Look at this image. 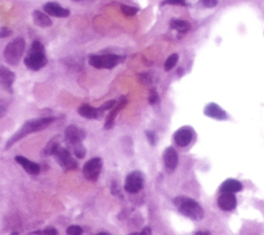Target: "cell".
I'll list each match as a JSON object with an SVG mask.
<instances>
[{
    "label": "cell",
    "instance_id": "obj_1",
    "mask_svg": "<svg viewBox=\"0 0 264 235\" xmlns=\"http://www.w3.org/2000/svg\"><path fill=\"white\" fill-rule=\"evenodd\" d=\"M56 119L54 116H46V118H38V119L25 122L23 126L19 129V131H16L14 136L6 142V150L10 148L16 142H20L22 138L29 136V134L40 132V131L46 129Z\"/></svg>",
    "mask_w": 264,
    "mask_h": 235
},
{
    "label": "cell",
    "instance_id": "obj_2",
    "mask_svg": "<svg viewBox=\"0 0 264 235\" xmlns=\"http://www.w3.org/2000/svg\"><path fill=\"white\" fill-rule=\"evenodd\" d=\"M24 63L27 68L33 72H38L46 65L48 59L46 50L40 40H34L31 44L28 55L25 57Z\"/></svg>",
    "mask_w": 264,
    "mask_h": 235
},
{
    "label": "cell",
    "instance_id": "obj_3",
    "mask_svg": "<svg viewBox=\"0 0 264 235\" xmlns=\"http://www.w3.org/2000/svg\"><path fill=\"white\" fill-rule=\"evenodd\" d=\"M174 204L182 214H184L187 218H190L191 220L200 221L204 216V208L200 206V204H198L197 201H195L192 198L185 196H178L174 198Z\"/></svg>",
    "mask_w": 264,
    "mask_h": 235
},
{
    "label": "cell",
    "instance_id": "obj_4",
    "mask_svg": "<svg viewBox=\"0 0 264 235\" xmlns=\"http://www.w3.org/2000/svg\"><path fill=\"white\" fill-rule=\"evenodd\" d=\"M25 46L26 44L22 38H14L10 42H8V44L4 48V53L6 63L12 66L18 64L21 58L23 57V54L25 52Z\"/></svg>",
    "mask_w": 264,
    "mask_h": 235
},
{
    "label": "cell",
    "instance_id": "obj_5",
    "mask_svg": "<svg viewBox=\"0 0 264 235\" xmlns=\"http://www.w3.org/2000/svg\"><path fill=\"white\" fill-rule=\"evenodd\" d=\"M122 60L123 57L114 54L89 56V64L97 70H112L114 66H117Z\"/></svg>",
    "mask_w": 264,
    "mask_h": 235
},
{
    "label": "cell",
    "instance_id": "obj_6",
    "mask_svg": "<svg viewBox=\"0 0 264 235\" xmlns=\"http://www.w3.org/2000/svg\"><path fill=\"white\" fill-rule=\"evenodd\" d=\"M52 156H54L57 163L62 167L64 170H74L78 168V164L72 157L70 150L68 148H63L59 144L54 150Z\"/></svg>",
    "mask_w": 264,
    "mask_h": 235
},
{
    "label": "cell",
    "instance_id": "obj_7",
    "mask_svg": "<svg viewBox=\"0 0 264 235\" xmlns=\"http://www.w3.org/2000/svg\"><path fill=\"white\" fill-rule=\"evenodd\" d=\"M86 136H87L86 131L76 125L68 126L64 131V140L68 148L76 144H82V140L86 138Z\"/></svg>",
    "mask_w": 264,
    "mask_h": 235
},
{
    "label": "cell",
    "instance_id": "obj_8",
    "mask_svg": "<svg viewBox=\"0 0 264 235\" xmlns=\"http://www.w3.org/2000/svg\"><path fill=\"white\" fill-rule=\"evenodd\" d=\"M102 170V158L96 157L87 161L82 167V174L84 178L90 182H95L100 176Z\"/></svg>",
    "mask_w": 264,
    "mask_h": 235
},
{
    "label": "cell",
    "instance_id": "obj_9",
    "mask_svg": "<svg viewBox=\"0 0 264 235\" xmlns=\"http://www.w3.org/2000/svg\"><path fill=\"white\" fill-rule=\"evenodd\" d=\"M144 186V178L142 174L138 172H134L127 176L124 188L125 191L131 194L140 192Z\"/></svg>",
    "mask_w": 264,
    "mask_h": 235
},
{
    "label": "cell",
    "instance_id": "obj_10",
    "mask_svg": "<svg viewBox=\"0 0 264 235\" xmlns=\"http://www.w3.org/2000/svg\"><path fill=\"white\" fill-rule=\"evenodd\" d=\"M193 138H194V130L189 126L180 128L178 131H176L174 136V142L180 148H185L189 146L192 142Z\"/></svg>",
    "mask_w": 264,
    "mask_h": 235
},
{
    "label": "cell",
    "instance_id": "obj_11",
    "mask_svg": "<svg viewBox=\"0 0 264 235\" xmlns=\"http://www.w3.org/2000/svg\"><path fill=\"white\" fill-rule=\"evenodd\" d=\"M16 80V74L4 65L0 64V87L6 91L12 93V85Z\"/></svg>",
    "mask_w": 264,
    "mask_h": 235
},
{
    "label": "cell",
    "instance_id": "obj_12",
    "mask_svg": "<svg viewBox=\"0 0 264 235\" xmlns=\"http://www.w3.org/2000/svg\"><path fill=\"white\" fill-rule=\"evenodd\" d=\"M44 10L48 16H55V18H68L70 14V10L61 6L57 2H48L44 6Z\"/></svg>",
    "mask_w": 264,
    "mask_h": 235
},
{
    "label": "cell",
    "instance_id": "obj_13",
    "mask_svg": "<svg viewBox=\"0 0 264 235\" xmlns=\"http://www.w3.org/2000/svg\"><path fill=\"white\" fill-rule=\"evenodd\" d=\"M163 161H164L165 168L168 170V172H172L176 168V166L178 164V157L176 150L172 146L164 150Z\"/></svg>",
    "mask_w": 264,
    "mask_h": 235
},
{
    "label": "cell",
    "instance_id": "obj_14",
    "mask_svg": "<svg viewBox=\"0 0 264 235\" xmlns=\"http://www.w3.org/2000/svg\"><path fill=\"white\" fill-rule=\"evenodd\" d=\"M238 200L234 194L221 193L218 198V206L224 212H231L236 208Z\"/></svg>",
    "mask_w": 264,
    "mask_h": 235
},
{
    "label": "cell",
    "instance_id": "obj_15",
    "mask_svg": "<svg viewBox=\"0 0 264 235\" xmlns=\"http://www.w3.org/2000/svg\"><path fill=\"white\" fill-rule=\"evenodd\" d=\"M14 160L16 163H19L23 167L24 170L27 174H29L31 176H38L40 174L42 168H40V164L33 162V161H30L29 159H27L23 156H16Z\"/></svg>",
    "mask_w": 264,
    "mask_h": 235
},
{
    "label": "cell",
    "instance_id": "obj_16",
    "mask_svg": "<svg viewBox=\"0 0 264 235\" xmlns=\"http://www.w3.org/2000/svg\"><path fill=\"white\" fill-rule=\"evenodd\" d=\"M204 114L219 121H224L228 118L227 112L216 104H208L204 108Z\"/></svg>",
    "mask_w": 264,
    "mask_h": 235
},
{
    "label": "cell",
    "instance_id": "obj_17",
    "mask_svg": "<svg viewBox=\"0 0 264 235\" xmlns=\"http://www.w3.org/2000/svg\"><path fill=\"white\" fill-rule=\"evenodd\" d=\"M127 104V100L125 97H122L120 99V102L116 104L112 108V112L108 114V116H106V124H104V128L106 130L108 129H112L114 124V120H116V116H117V114H119V112L126 106Z\"/></svg>",
    "mask_w": 264,
    "mask_h": 235
},
{
    "label": "cell",
    "instance_id": "obj_18",
    "mask_svg": "<svg viewBox=\"0 0 264 235\" xmlns=\"http://www.w3.org/2000/svg\"><path fill=\"white\" fill-rule=\"evenodd\" d=\"M78 112L82 118H86V119H89V120L98 119V118H100V116L102 114L100 110H99V108H93V106H91L90 104H82L78 108Z\"/></svg>",
    "mask_w": 264,
    "mask_h": 235
},
{
    "label": "cell",
    "instance_id": "obj_19",
    "mask_svg": "<svg viewBox=\"0 0 264 235\" xmlns=\"http://www.w3.org/2000/svg\"><path fill=\"white\" fill-rule=\"evenodd\" d=\"M242 190V184L240 182L236 180H227L221 184V187H220L221 193L234 194Z\"/></svg>",
    "mask_w": 264,
    "mask_h": 235
},
{
    "label": "cell",
    "instance_id": "obj_20",
    "mask_svg": "<svg viewBox=\"0 0 264 235\" xmlns=\"http://www.w3.org/2000/svg\"><path fill=\"white\" fill-rule=\"evenodd\" d=\"M32 16H33V21H34L36 26H40L42 28L52 26V20L50 19V16L42 12L40 10L33 12Z\"/></svg>",
    "mask_w": 264,
    "mask_h": 235
},
{
    "label": "cell",
    "instance_id": "obj_21",
    "mask_svg": "<svg viewBox=\"0 0 264 235\" xmlns=\"http://www.w3.org/2000/svg\"><path fill=\"white\" fill-rule=\"evenodd\" d=\"M60 144V136H54L51 140H50L46 146H44V148L42 150V156H52L54 150Z\"/></svg>",
    "mask_w": 264,
    "mask_h": 235
},
{
    "label": "cell",
    "instance_id": "obj_22",
    "mask_svg": "<svg viewBox=\"0 0 264 235\" xmlns=\"http://www.w3.org/2000/svg\"><path fill=\"white\" fill-rule=\"evenodd\" d=\"M170 27L174 30H176L178 32H180V33H186L190 30V24L186 21H183V20H172L170 22Z\"/></svg>",
    "mask_w": 264,
    "mask_h": 235
},
{
    "label": "cell",
    "instance_id": "obj_23",
    "mask_svg": "<svg viewBox=\"0 0 264 235\" xmlns=\"http://www.w3.org/2000/svg\"><path fill=\"white\" fill-rule=\"evenodd\" d=\"M178 60V54H172V55H170V56L168 58V60L165 61L164 70H166V72L172 70L174 68V67L176 66Z\"/></svg>",
    "mask_w": 264,
    "mask_h": 235
},
{
    "label": "cell",
    "instance_id": "obj_24",
    "mask_svg": "<svg viewBox=\"0 0 264 235\" xmlns=\"http://www.w3.org/2000/svg\"><path fill=\"white\" fill-rule=\"evenodd\" d=\"M31 234H34V235H59L57 229L54 227H48L44 230H38V231L32 232Z\"/></svg>",
    "mask_w": 264,
    "mask_h": 235
},
{
    "label": "cell",
    "instance_id": "obj_25",
    "mask_svg": "<svg viewBox=\"0 0 264 235\" xmlns=\"http://www.w3.org/2000/svg\"><path fill=\"white\" fill-rule=\"evenodd\" d=\"M84 230L78 225H72L66 229V234L68 235H82Z\"/></svg>",
    "mask_w": 264,
    "mask_h": 235
},
{
    "label": "cell",
    "instance_id": "obj_26",
    "mask_svg": "<svg viewBox=\"0 0 264 235\" xmlns=\"http://www.w3.org/2000/svg\"><path fill=\"white\" fill-rule=\"evenodd\" d=\"M121 10H122V12L127 16H134L138 10L136 8H134V6H125V4H122L121 6Z\"/></svg>",
    "mask_w": 264,
    "mask_h": 235
},
{
    "label": "cell",
    "instance_id": "obj_27",
    "mask_svg": "<svg viewBox=\"0 0 264 235\" xmlns=\"http://www.w3.org/2000/svg\"><path fill=\"white\" fill-rule=\"evenodd\" d=\"M146 136L148 142H150L151 146H155L156 144V142H157V136H156V133L154 131H151V130L146 131Z\"/></svg>",
    "mask_w": 264,
    "mask_h": 235
},
{
    "label": "cell",
    "instance_id": "obj_28",
    "mask_svg": "<svg viewBox=\"0 0 264 235\" xmlns=\"http://www.w3.org/2000/svg\"><path fill=\"white\" fill-rule=\"evenodd\" d=\"M12 36V30L8 27H0V38H6Z\"/></svg>",
    "mask_w": 264,
    "mask_h": 235
},
{
    "label": "cell",
    "instance_id": "obj_29",
    "mask_svg": "<svg viewBox=\"0 0 264 235\" xmlns=\"http://www.w3.org/2000/svg\"><path fill=\"white\" fill-rule=\"evenodd\" d=\"M158 102H159L158 93L156 92L155 89H152L151 92H150V96H148V102H150V104L154 106V104H156Z\"/></svg>",
    "mask_w": 264,
    "mask_h": 235
},
{
    "label": "cell",
    "instance_id": "obj_30",
    "mask_svg": "<svg viewBox=\"0 0 264 235\" xmlns=\"http://www.w3.org/2000/svg\"><path fill=\"white\" fill-rule=\"evenodd\" d=\"M116 104H117V102H116V100H110V102L104 104L100 108H99V110H100L102 112H106V110H112Z\"/></svg>",
    "mask_w": 264,
    "mask_h": 235
},
{
    "label": "cell",
    "instance_id": "obj_31",
    "mask_svg": "<svg viewBox=\"0 0 264 235\" xmlns=\"http://www.w3.org/2000/svg\"><path fill=\"white\" fill-rule=\"evenodd\" d=\"M200 4L206 8H214L218 4V0H200Z\"/></svg>",
    "mask_w": 264,
    "mask_h": 235
},
{
    "label": "cell",
    "instance_id": "obj_32",
    "mask_svg": "<svg viewBox=\"0 0 264 235\" xmlns=\"http://www.w3.org/2000/svg\"><path fill=\"white\" fill-rule=\"evenodd\" d=\"M162 4H176V6H187L185 0H165Z\"/></svg>",
    "mask_w": 264,
    "mask_h": 235
},
{
    "label": "cell",
    "instance_id": "obj_33",
    "mask_svg": "<svg viewBox=\"0 0 264 235\" xmlns=\"http://www.w3.org/2000/svg\"><path fill=\"white\" fill-rule=\"evenodd\" d=\"M129 235H152V230L150 227H144L140 232H134Z\"/></svg>",
    "mask_w": 264,
    "mask_h": 235
},
{
    "label": "cell",
    "instance_id": "obj_34",
    "mask_svg": "<svg viewBox=\"0 0 264 235\" xmlns=\"http://www.w3.org/2000/svg\"><path fill=\"white\" fill-rule=\"evenodd\" d=\"M140 82H144V84H150L151 82V76H148V74H140Z\"/></svg>",
    "mask_w": 264,
    "mask_h": 235
},
{
    "label": "cell",
    "instance_id": "obj_35",
    "mask_svg": "<svg viewBox=\"0 0 264 235\" xmlns=\"http://www.w3.org/2000/svg\"><path fill=\"white\" fill-rule=\"evenodd\" d=\"M6 112H8L6 106L4 104H0V119L6 114Z\"/></svg>",
    "mask_w": 264,
    "mask_h": 235
},
{
    "label": "cell",
    "instance_id": "obj_36",
    "mask_svg": "<svg viewBox=\"0 0 264 235\" xmlns=\"http://www.w3.org/2000/svg\"><path fill=\"white\" fill-rule=\"evenodd\" d=\"M194 235H212L208 231H197L194 233Z\"/></svg>",
    "mask_w": 264,
    "mask_h": 235
},
{
    "label": "cell",
    "instance_id": "obj_37",
    "mask_svg": "<svg viewBox=\"0 0 264 235\" xmlns=\"http://www.w3.org/2000/svg\"><path fill=\"white\" fill-rule=\"evenodd\" d=\"M96 235H110V234L106 233V232H100V233H98V234H96Z\"/></svg>",
    "mask_w": 264,
    "mask_h": 235
},
{
    "label": "cell",
    "instance_id": "obj_38",
    "mask_svg": "<svg viewBox=\"0 0 264 235\" xmlns=\"http://www.w3.org/2000/svg\"><path fill=\"white\" fill-rule=\"evenodd\" d=\"M10 235H19V232L14 231V232H12V234H10Z\"/></svg>",
    "mask_w": 264,
    "mask_h": 235
},
{
    "label": "cell",
    "instance_id": "obj_39",
    "mask_svg": "<svg viewBox=\"0 0 264 235\" xmlns=\"http://www.w3.org/2000/svg\"><path fill=\"white\" fill-rule=\"evenodd\" d=\"M74 2H82V0H74Z\"/></svg>",
    "mask_w": 264,
    "mask_h": 235
}]
</instances>
